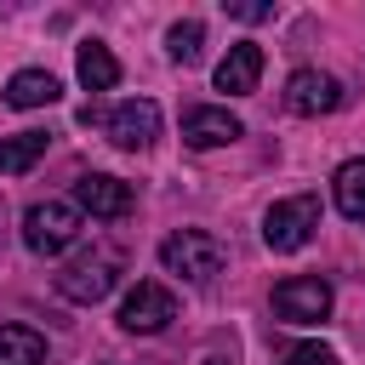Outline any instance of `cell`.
I'll return each mask as SVG.
<instances>
[{
    "label": "cell",
    "mask_w": 365,
    "mask_h": 365,
    "mask_svg": "<svg viewBox=\"0 0 365 365\" xmlns=\"http://www.w3.org/2000/svg\"><path fill=\"white\" fill-rule=\"evenodd\" d=\"M160 262H165V274H182V279L205 285V279L222 274V240L205 234V228H177V234L160 240Z\"/></svg>",
    "instance_id": "cell-1"
},
{
    "label": "cell",
    "mask_w": 365,
    "mask_h": 365,
    "mask_svg": "<svg viewBox=\"0 0 365 365\" xmlns=\"http://www.w3.org/2000/svg\"><path fill=\"white\" fill-rule=\"evenodd\" d=\"M80 240V205L74 200H40L23 211V245L34 257H57Z\"/></svg>",
    "instance_id": "cell-2"
},
{
    "label": "cell",
    "mask_w": 365,
    "mask_h": 365,
    "mask_svg": "<svg viewBox=\"0 0 365 365\" xmlns=\"http://www.w3.org/2000/svg\"><path fill=\"white\" fill-rule=\"evenodd\" d=\"M314 228H319V200L314 194H291V200H274L262 211V245L279 251V257L302 251L314 240Z\"/></svg>",
    "instance_id": "cell-3"
},
{
    "label": "cell",
    "mask_w": 365,
    "mask_h": 365,
    "mask_svg": "<svg viewBox=\"0 0 365 365\" xmlns=\"http://www.w3.org/2000/svg\"><path fill=\"white\" fill-rule=\"evenodd\" d=\"M114 279H120V257H114V251H97V257H80V262H68V268L57 274V297L91 308V302H103V297L114 291Z\"/></svg>",
    "instance_id": "cell-4"
},
{
    "label": "cell",
    "mask_w": 365,
    "mask_h": 365,
    "mask_svg": "<svg viewBox=\"0 0 365 365\" xmlns=\"http://www.w3.org/2000/svg\"><path fill=\"white\" fill-rule=\"evenodd\" d=\"M171 319H177V297L165 285H154V279H137L125 291V302H120V331H131V336H154Z\"/></svg>",
    "instance_id": "cell-5"
},
{
    "label": "cell",
    "mask_w": 365,
    "mask_h": 365,
    "mask_svg": "<svg viewBox=\"0 0 365 365\" xmlns=\"http://www.w3.org/2000/svg\"><path fill=\"white\" fill-rule=\"evenodd\" d=\"M274 314L291 319V325H319L331 314V285L319 274H291L274 285Z\"/></svg>",
    "instance_id": "cell-6"
},
{
    "label": "cell",
    "mask_w": 365,
    "mask_h": 365,
    "mask_svg": "<svg viewBox=\"0 0 365 365\" xmlns=\"http://www.w3.org/2000/svg\"><path fill=\"white\" fill-rule=\"evenodd\" d=\"M285 108L319 120V114L342 108V80H336V74H319V68H297V74L285 80Z\"/></svg>",
    "instance_id": "cell-7"
},
{
    "label": "cell",
    "mask_w": 365,
    "mask_h": 365,
    "mask_svg": "<svg viewBox=\"0 0 365 365\" xmlns=\"http://www.w3.org/2000/svg\"><path fill=\"white\" fill-rule=\"evenodd\" d=\"M103 125H108V143H114V148L137 154V148H148V143L160 137V108H154L148 97H131V103H120L114 114H103Z\"/></svg>",
    "instance_id": "cell-8"
},
{
    "label": "cell",
    "mask_w": 365,
    "mask_h": 365,
    "mask_svg": "<svg viewBox=\"0 0 365 365\" xmlns=\"http://www.w3.org/2000/svg\"><path fill=\"white\" fill-rule=\"evenodd\" d=\"M74 205L80 211H91V217H125L131 211V182H120V177H103V171H91V177H80L74 182Z\"/></svg>",
    "instance_id": "cell-9"
},
{
    "label": "cell",
    "mask_w": 365,
    "mask_h": 365,
    "mask_svg": "<svg viewBox=\"0 0 365 365\" xmlns=\"http://www.w3.org/2000/svg\"><path fill=\"white\" fill-rule=\"evenodd\" d=\"M257 80H262V46H257V40L228 46V57L217 63V91L245 97V91H257Z\"/></svg>",
    "instance_id": "cell-10"
},
{
    "label": "cell",
    "mask_w": 365,
    "mask_h": 365,
    "mask_svg": "<svg viewBox=\"0 0 365 365\" xmlns=\"http://www.w3.org/2000/svg\"><path fill=\"white\" fill-rule=\"evenodd\" d=\"M234 137H245V125H240L228 108H188V114H182V143H188V148H222V143H234Z\"/></svg>",
    "instance_id": "cell-11"
},
{
    "label": "cell",
    "mask_w": 365,
    "mask_h": 365,
    "mask_svg": "<svg viewBox=\"0 0 365 365\" xmlns=\"http://www.w3.org/2000/svg\"><path fill=\"white\" fill-rule=\"evenodd\" d=\"M63 97V86H57V74H46V68H17L11 80H6V103L11 108H46V103H57Z\"/></svg>",
    "instance_id": "cell-12"
},
{
    "label": "cell",
    "mask_w": 365,
    "mask_h": 365,
    "mask_svg": "<svg viewBox=\"0 0 365 365\" xmlns=\"http://www.w3.org/2000/svg\"><path fill=\"white\" fill-rule=\"evenodd\" d=\"M331 200L348 222H365V160H342L331 177Z\"/></svg>",
    "instance_id": "cell-13"
},
{
    "label": "cell",
    "mask_w": 365,
    "mask_h": 365,
    "mask_svg": "<svg viewBox=\"0 0 365 365\" xmlns=\"http://www.w3.org/2000/svg\"><path fill=\"white\" fill-rule=\"evenodd\" d=\"M114 80H120L114 51H108L103 40H86V46H80V86H86V91H108Z\"/></svg>",
    "instance_id": "cell-14"
},
{
    "label": "cell",
    "mask_w": 365,
    "mask_h": 365,
    "mask_svg": "<svg viewBox=\"0 0 365 365\" xmlns=\"http://www.w3.org/2000/svg\"><path fill=\"white\" fill-rule=\"evenodd\" d=\"M46 131H17V137H0V177H17V171H29L40 154H46Z\"/></svg>",
    "instance_id": "cell-15"
},
{
    "label": "cell",
    "mask_w": 365,
    "mask_h": 365,
    "mask_svg": "<svg viewBox=\"0 0 365 365\" xmlns=\"http://www.w3.org/2000/svg\"><path fill=\"white\" fill-rule=\"evenodd\" d=\"M46 359V336L29 325H0V365H40Z\"/></svg>",
    "instance_id": "cell-16"
},
{
    "label": "cell",
    "mask_w": 365,
    "mask_h": 365,
    "mask_svg": "<svg viewBox=\"0 0 365 365\" xmlns=\"http://www.w3.org/2000/svg\"><path fill=\"white\" fill-rule=\"evenodd\" d=\"M165 51H171V63H200V51H205V29L194 23V17H182V23H171L165 29Z\"/></svg>",
    "instance_id": "cell-17"
},
{
    "label": "cell",
    "mask_w": 365,
    "mask_h": 365,
    "mask_svg": "<svg viewBox=\"0 0 365 365\" xmlns=\"http://www.w3.org/2000/svg\"><path fill=\"white\" fill-rule=\"evenodd\" d=\"M279 365H336V354H331L325 342H291V348L279 354Z\"/></svg>",
    "instance_id": "cell-18"
},
{
    "label": "cell",
    "mask_w": 365,
    "mask_h": 365,
    "mask_svg": "<svg viewBox=\"0 0 365 365\" xmlns=\"http://www.w3.org/2000/svg\"><path fill=\"white\" fill-rule=\"evenodd\" d=\"M222 6H228V17H240V23H262V17H274L268 0H222Z\"/></svg>",
    "instance_id": "cell-19"
},
{
    "label": "cell",
    "mask_w": 365,
    "mask_h": 365,
    "mask_svg": "<svg viewBox=\"0 0 365 365\" xmlns=\"http://www.w3.org/2000/svg\"><path fill=\"white\" fill-rule=\"evenodd\" d=\"M205 365H234V359H222V354H211V359H205Z\"/></svg>",
    "instance_id": "cell-20"
}]
</instances>
